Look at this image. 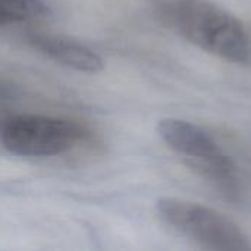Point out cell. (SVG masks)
I'll return each instance as SVG.
<instances>
[{"mask_svg":"<svg viewBox=\"0 0 251 251\" xmlns=\"http://www.w3.org/2000/svg\"><path fill=\"white\" fill-rule=\"evenodd\" d=\"M157 15L169 29L207 53L235 63L250 57V41L243 24L209 0H162Z\"/></svg>","mask_w":251,"mask_h":251,"instance_id":"6da1fadb","label":"cell"},{"mask_svg":"<svg viewBox=\"0 0 251 251\" xmlns=\"http://www.w3.org/2000/svg\"><path fill=\"white\" fill-rule=\"evenodd\" d=\"M157 132L172 151L218 190L231 197L238 194L237 166L207 131L184 119L166 118L157 124Z\"/></svg>","mask_w":251,"mask_h":251,"instance_id":"7a4b0ae2","label":"cell"},{"mask_svg":"<svg viewBox=\"0 0 251 251\" xmlns=\"http://www.w3.org/2000/svg\"><path fill=\"white\" fill-rule=\"evenodd\" d=\"M159 218L172 229L213 251L251 250L246 234L222 213L199 203L163 197L156 203Z\"/></svg>","mask_w":251,"mask_h":251,"instance_id":"3957f363","label":"cell"},{"mask_svg":"<svg viewBox=\"0 0 251 251\" xmlns=\"http://www.w3.org/2000/svg\"><path fill=\"white\" fill-rule=\"evenodd\" d=\"M82 138L79 125L53 116L16 115L4 121L0 140L21 157H53L72 150Z\"/></svg>","mask_w":251,"mask_h":251,"instance_id":"277c9868","label":"cell"},{"mask_svg":"<svg viewBox=\"0 0 251 251\" xmlns=\"http://www.w3.org/2000/svg\"><path fill=\"white\" fill-rule=\"evenodd\" d=\"M26 41L50 60L78 72L97 74L104 66L103 59L93 49L76 40L56 34L31 32L26 35Z\"/></svg>","mask_w":251,"mask_h":251,"instance_id":"5b68a950","label":"cell"},{"mask_svg":"<svg viewBox=\"0 0 251 251\" xmlns=\"http://www.w3.org/2000/svg\"><path fill=\"white\" fill-rule=\"evenodd\" d=\"M49 13L50 7L44 0H0V28L29 24Z\"/></svg>","mask_w":251,"mask_h":251,"instance_id":"8992f818","label":"cell"},{"mask_svg":"<svg viewBox=\"0 0 251 251\" xmlns=\"http://www.w3.org/2000/svg\"><path fill=\"white\" fill-rule=\"evenodd\" d=\"M18 94V88L6 81L0 79V100H10Z\"/></svg>","mask_w":251,"mask_h":251,"instance_id":"52a82bcc","label":"cell"}]
</instances>
